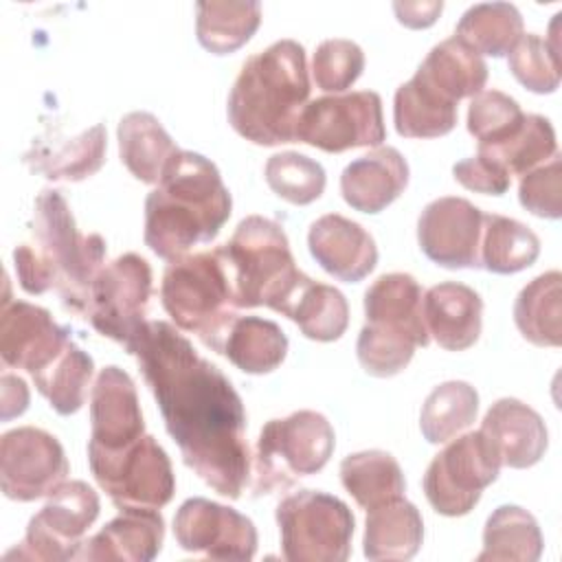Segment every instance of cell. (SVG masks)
<instances>
[{"mask_svg": "<svg viewBox=\"0 0 562 562\" xmlns=\"http://www.w3.org/2000/svg\"><path fill=\"white\" fill-rule=\"evenodd\" d=\"M334 428L316 411H296L283 419H270L257 441L255 494L288 490L301 476L316 474L334 452Z\"/></svg>", "mask_w": 562, "mask_h": 562, "instance_id": "7", "label": "cell"}, {"mask_svg": "<svg viewBox=\"0 0 562 562\" xmlns=\"http://www.w3.org/2000/svg\"><path fill=\"white\" fill-rule=\"evenodd\" d=\"M479 413V393L472 384L450 380L435 386L424 400L419 428L428 443H446L465 430Z\"/></svg>", "mask_w": 562, "mask_h": 562, "instance_id": "38", "label": "cell"}, {"mask_svg": "<svg viewBox=\"0 0 562 562\" xmlns=\"http://www.w3.org/2000/svg\"><path fill=\"white\" fill-rule=\"evenodd\" d=\"M307 97L305 48L294 40H279L244 61L228 94V123L255 145L294 143Z\"/></svg>", "mask_w": 562, "mask_h": 562, "instance_id": "4", "label": "cell"}, {"mask_svg": "<svg viewBox=\"0 0 562 562\" xmlns=\"http://www.w3.org/2000/svg\"><path fill=\"white\" fill-rule=\"evenodd\" d=\"M116 136L121 162L127 171L145 184H158L178 151L162 123L149 112H130L121 119Z\"/></svg>", "mask_w": 562, "mask_h": 562, "instance_id": "27", "label": "cell"}, {"mask_svg": "<svg viewBox=\"0 0 562 562\" xmlns=\"http://www.w3.org/2000/svg\"><path fill=\"white\" fill-rule=\"evenodd\" d=\"M408 184V162L395 147H378L342 169L340 193L360 213H380Z\"/></svg>", "mask_w": 562, "mask_h": 562, "instance_id": "21", "label": "cell"}, {"mask_svg": "<svg viewBox=\"0 0 562 562\" xmlns=\"http://www.w3.org/2000/svg\"><path fill=\"white\" fill-rule=\"evenodd\" d=\"M542 553V533L536 518L518 505L496 507L483 529V551L476 560L536 562Z\"/></svg>", "mask_w": 562, "mask_h": 562, "instance_id": "37", "label": "cell"}, {"mask_svg": "<svg viewBox=\"0 0 562 562\" xmlns=\"http://www.w3.org/2000/svg\"><path fill=\"white\" fill-rule=\"evenodd\" d=\"M452 176L465 189L485 195H503L512 184V176L481 154L459 160L452 167Z\"/></svg>", "mask_w": 562, "mask_h": 562, "instance_id": "47", "label": "cell"}, {"mask_svg": "<svg viewBox=\"0 0 562 562\" xmlns=\"http://www.w3.org/2000/svg\"><path fill=\"white\" fill-rule=\"evenodd\" d=\"M481 432L494 446L501 465L514 470L536 465L549 446L542 417L516 397L496 400L483 417Z\"/></svg>", "mask_w": 562, "mask_h": 562, "instance_id": "20", "label": "cell"}, {"mask_svg": "<svg viewBox=\"0 0 562 562\" xmlns=\"http://www.w3.org/2000/svg\"><path fill=\"white\" fill-rule=\"evenodd\" d=\"M307 246L316 263L345 283L362 281L378 263L373 237L338 213H327L310 226Z\"/></svg>", "mask_w": 562, "mask_h": 562, "instance_id": "19", "label": "cell"}, {"mask_svg": "<svg viewBox=\"0 0 562 562\" xmlns=\"http://www.w3.org/2000/svg\"><path fill=\"white\" fill-rule=\"evenodd\" d=\"M281 553L288 562H345L351 553L353 514L340 498L299 490L277 505Z\"/></svg>", "mask_w": 562, "mask_h": 562, "instance_id": "8", "label": "cell"}, {"mask_svg": "<svg viewBox=\"0 0 562 562\" xmlns=\"http://www.w3.org/2000/svg\"><path fill=\"white\" fill-rule=\"evenodd\" d=\"M540 255L538 235L518 220L483 215L479 259L481 268L494 274H514L529 268Z\"/></svg>", "mask_w": 562, "mask_h": 562, "instance_id": "35", "label": "cell"}, {"mask_svg": "<svg viewBox=\"0 0 562 562\" xmlns=\"http://www.w3.org/2000/svg\"><path fill=\"white\" fill-rule=\"evenodd\" d=\"M422 312L428 334L448 351H463L481 336L483 301L463 283L446 281L432 285L424 294Z\"/></svg>", "mask_w": 562, "mask_h": 562, "instance_id": "23", "label": "cell"}, {"mask_svg": "<svg viewBox=\"0 0 562 562\" xmlns=\"http://www.w3.org/2000/svg\"><path fill=\"white\" fill-rule=\"evenodd\" d=\"M70 342L68 331L53 316L26 301H2L0 318V356L7 367L40 373Z\"/></svg>", "mask_w": 562, "mask_h": 562, "instance_id": "18", "label": "cell"}, {"mask_svg": "<svg viewBox=\"0 0 562 562\" xmlns=\"http://www.w3.org/2000/svg\"><path fill=\"white\" fill-rule=\"evenodd\" d=\"M562 274L549 270L529 281L514 303V323L525 340L536 347L562 342Z\"/></svg>", "mask_w": 562, "mask_h": 562, "instance_id": "32", "label": "cell"}, {"mask_svg": "<svg viewBox=\"0 0 562 562\" xmlns=\"http://www.w3.org/2000/svg\"><path fill=\"white\" fill-rule=\"evenodd\" d=\"M266 182L274 195L290 204H310L325 191V169L299 151H281L266 162Z\"/></svg>", "mask_w": 562, "mask_h": 562, "instance_id": "41", "label": "cell"}, {"mask_svg": "<svg viewBox=\"0 0 562 562\" xmlns=\"http://www.w3.org/2000/svg\"><path fill=\"white\" fill-rule=\"evenodd\" d=\"M0 404H2V413L0 417L4 422L22 415L29 406V389L24 384L22 378L4 373L0 380Z\"/></svg>", "mask_w": 562, "mask_h": 562, "instance_id": "48", "label": "cell"}, {"mask_svg": "<svg viewBox=\"0 0 562 562\" xmlns=\"http://www.w3.org/2000/svg\"><path fill=\"white\" fill-rule=\"evenodd\" d=\"M99 496L83 481L61 483L48 494L46 505L31 518L20 547L7 551V560H75L83 547V533L99 516Z\"/></svg>", "mask_w": 562, "mask_h": 562, "instance_id": "12", "label": "cell"}, {"mask_svg": "<svg viewBox=\"0 0 562 562\" xmlns=\"http://www.w3.org/2000/svg\"><path fill=\"white\" fill-rule=\"evenodd\" d=\"M393 123L400 136L437 138L452 132L457 123V103L448 101L413 75L395 92Z\"/></svg>", "mask_w": 562, "mask_h": 562, "instance_id": "33", "label": "cell"}, {"mask_svg": "<svg viewBox=\"0 0 562 562\" xmlns=\"http://www.w3.org/2000/svg\"><path fill=\"white\" fill-rule=\"evenodd\" d=\"M501 459L481 430L448 443L430 461L424 474V494L441 516H465L474 509L481 492L498 479Z\"/></svg>", "mask_w": 562, "mask_h": 562, "instance_id": "11", "label": "cell"}, {"mask_svg": "<svg viewBox=\"0 0 562 562\" xmlns=\"http://www.w3.org/2000/svg\"><path fill=\"white\" fill-rule=\"evenodd\" d=\"M562 173H560V156H551L538 169L527 171L518 184L520 204L544 220H558L562 215Z\"/></svg>", "mask_w": 562, "mask_h": 562, "instance_id": "46", "label": "cell"}, {"mask_svg": "<svg viewBox=\"0 0 562 562\" xmlns=\"http://www.w3.org/2000/svg\"><path fill=\"white\" fill-rule=\"evenodd\" d=\"M149 296L151 268L140 255L127 252L99 270L81 316L130 353L147 325Z\"/></svg>", "mask_w": 562, "mask_h": 562, "instance_id": "9", "label": "cell"}, {"mask_svg": "<svg viewBox=\"0 0 562 562\" xmlns=\"http://www.w3.org/2000/svg\"><path fill=\"white\" fill-rule=\"evenodd\" d=\"M364 70V53L362 48L342 37L325 40L318 44L312 59V75L321 90L325 92H342L356 83V79Z\"/></svg>", "mask_w": 562, "mask_h": 562, "instance_id": "44", "label": "cell"}, {"mask_svg": "<svg viewBox=\"0 0 562 562\" xmlns=\"http://www.w3.org/2000/svg\"><path fill=\"white\" fill-rule=\"evenodd\" d=\"M558 143L549 119L525 114L518 130L492 147H479V154L496 162L509 176H525L536 165L555 156Z\"/></svg>", "mask_w": 562, "mask_h": 562, "instance_id": "40", "label": "cell"}, {"mask_svg": "<svg viewBox=\"0 0 562 562\" xmlns=\"http://www.w3.org/2000/svg\"><path fill=\"white\" fill-rule=\"evenodd\" d=\"M281 314L299 325L305 338L318 342L338 340L349 323V305L340 290L318 283L307 274L283 303Z\"/></svg>", "mask_w": 562, "mask_h": 562, "instance_id": "30", "label": "cell"}, {"mask_svg": "<svg viewBox=\"0 0 562 562\" xmlns=\"http://www.w3.org/2000/svg\"><path fill=\"white\" fill-rule=\"evenodd\" d=\"M422 301L424 292L415 277L406 272L382 274L364 292V325L404 336L417 347H426L430 334L424 323Z\"/></svg>", "mask_w": 562, "mask_h": 562, "instance_id": "22", "label": "cell"}, {"mask_svg": "<svg viewBox=\"0 0 562 562\" xmlns=\"http://www.w3.org/2000/svg\"><path fill=\"white\" fill-rule=\"evenodd\" d=\"M231 206L217 167L202 154L178 149L145 200V244L160 259L173 261L191 246L213 241Z\"/></svg>", "mask_w": 562, "mask_h": 562, "instance_id": "3", "label": "cell"}, {"mask_svg": "<svg viewBox=\"0 0 562 562\" xmlns=\"http://www.w3.org/2000/svg\"><path fill=\"white\" fill-rule=\"evenodd\" d=\"M483 215L485 213L465 198L446 195L428 202L417 220L422 252L437 266L450 270L481 268Z\"/></svg>", "mask_w": 562, "mask_h": 562, "instance_id": "16", "label": "cell"}, {"mask_svg": "<svg viewBox=\"0 0 562 562\" xmlns=\"http://www.w3.org/2000/svg\"><path fill=\"white\" fill-rule=\"evenodd\" d=\"M415 75L448 101L459 103L483 90L487 64L459 37H448L430 48Z\"/></svg>", "mask_w": 562, "mask_h": 562, "instance_id": "26", "label": "cell"}, {"mask_svg": "<svg viewBox=\"0 0 562 562\" xmlns=\"http://www.w3.org/2000/svg\"><path fill=\"white\" fill-rule=\"evenodd\" d=\"M217 353L228 358L239 371L261 375L274 371L288 353L283 329L259 316H237L226 329Z\"/></svg>", "mask_w": 562, "mask_h": 562, "instance_id": "29", "label": "cell"}, {"mask_svg": "<svg viewBox=\"0 0 562 562\" xmlns=\"http://www.w3.org/2000/svg\"><path fill=\"white\" fill-rule=\"evenodd\" d=\"M454 37L479 55L503 57L522 37V15L509 2H481L461 15Z\"/></svg>", "mask_w": 562, "mask_h": 562, "instance_id": "36", "label": "cell"}, {"mask_svg": "<svg viewBox=\"0 0 562 562\" xmlns=\"http://www.w3.org/2000/svg\"><path fill=\"white\" fill-rule=\"evenodd\" d=\"M108 149L105 127L94 123L77 136H55L40 138L24 154V162L48 180H68L79 182L94 176Z\"/></svg>", "mask_w": 562, "mask_h": 562, "instance_id": "25", "label": "cell"}, {"mask_svg": "<svg viewBox=\"0 0 562 562\" xmlns=\"http://www.w3.org/2000/svg\"><path fill=\"white\" fill-rule=\"evenodd\" d=\"M180 549L211 560H252L257 529L250 518L209 498H189L173 518Z\"/></svg>", "mask_w": 562, "mask_h": 562, "instance_id": "15", "label": "cell"}, {"mask_svg": "<svg viewBox=\"0 0 562 562\" xmlns=\"http://www.w3.org/2000/svg\"><path fill=\"white\" fill-rule=\"evenodd\" d=\"M415 347L417 345L404 336L364 325L356 342V353H358L360 367L369 375L391 378V375H397L402 369H406V364L415 353Z\"/></svg>", "mask_w": 562, "mask_h": 562, "instance_id": "45", "label": "cell"}, {"mask_svg": "<svg viewBox=\"0 0 562 562\" xmlns=\"http://www.w3.org/2000/svg\"><path fill=\"white\" fill-rule=\"evenodd\" d=\"M92 373V358L70 340L46 369L33 375V382L55 413L72 415L86 402Z\"/></svg>", "mask_w": 562, "mask_h": 562, "instance_id": "39", "label": "cell"}, {"mask_svg": "<svg viewBox=\"0 0 562 562\" xmlns=\"http://www.w3.org/2000/svg\"><path fill=\"white\" fill-rule=\"evenodd\" d=\"M130 353L184 465L217 494L239 498L250 476V450L244 402L231 380L162 321H147Z\"/></svg>", "mask_w": 562, "mask_h": 562, "instance_id": "1", "label": "cell"}, {"mask_svg": "<svg viewBox=\"0 0 562 562\" xmlns=\"http://www.w3.org/2000/svg\"><path fill=\"white\" fill-rule=\"evenodd\" d=\"M422 540V514L406 498L369 509L362 540L369 560H411L419 551Z\"/></svg>", "mask_w": 562, "mask_h": 562, "instance_id": "28", "label": "cell"}, {"mask_svg": "<svg viewBox=\"0 0 562 562\" xmlns=\"http://www.w3.org/2000/svg\"><path fill=\"white\" fill-rule=\"evenodd\" d=\"M233 270L237 307L266 305L281 312L294 288L305 277L294 266L283 228L261 215L241 220L224 244Z\"/></svg>", "mask_w": 562, "mask_h": 562, "instance_id": "6", "label": "cell"}, {"mask_svg": "<svg viewBox=\"0 0 562 562\" xmlns=\"http://www.w3.org/2000/svg\"><path fill=\"white\" fill-rule=\"evenodd\" d=\"M259 2L211 0L195 4V35L202 48L213 55H228L241 48L259 29Z\"/></svg>", "mask_w": 562, "mask_h": 562, "instance_id": "34", "label": "cell"}, {"mask_svg": "<svg viewBox=\"0 0 562 562\" xmlns=\"http://www.w3.org/2000/svg\"><path fill=\"white\" fill-rule=\"evenodd\" d=\"M384 138L382 99L373 90L310 101L301 112L296 130V140L329 154L353 147H375Z\"/></svg>", "mask_w": 562, "mask_h": 562, "instance_id": "13", "label": "cell"}, {"mask_svg": "<svg viewBox=\"0 0 562 562\" xmlns=\"http://www.w3.org/2000/svg\"><path fill=\"white\" fill-rule=\"evenodd\" d=\"M520 105L501 90H481L468 108V132L479 140V147H492L512 136L522 123Z\"/></svg>", "mask_w": 562, "mask_h": 562, "instance_id": "43", "label": "cell"}, {"mask_svg": "<svg viewBox=\"0 0 562 562\" xmlns=\"http://www.w3.org/2000/svg\"><path fill=\"white\" fill-rule=\"evenodd\" d=\"M443 9V2H395L393 11L397 15V22L408 29H428L435 24Z\"/></svg>", "mask_w": 562, "mask_h": 562, "instance_id": "49", "label": "cell"}, {"mask_svg": "<svg viewBox=\"0 0 562 562\" xmlns=\"http://www.w3.org/2000/svg\"><path fill=\"white\" fill-rule=\"evenodd\" d=\"M512 75L536 94H551L560 86V55L555 37L549 42L536 33L522 35L509 53Z\"/></svg>", "mask_w": 562, "mask_h": 562, "instance_id": "42", "label": "cell"}, {"mask_svg": "<svg viewBox=\"0 0 562 562\" xmlns=\"http://www.w3.org/2000/svg\"><path fill=\"white\" fill-rule=\"evenodd\" d=\"M103 259V237L97 233L83 235L64 195L55 189H44L35 200L31 239L13 250L22 290L29 294L57 290L64 307L81 316Z\"/></svg>", "mask_w": 562, "mask_h": 562, "instance_id": "2", "label": "cell"}, {"mask_svg": "<svg viewBox=\"0 0 562 562\" xmlns=\"http://www.w3.org/2000/svg\"><path fill=\"white\" fill-rule=\"evenodd\" d=\"M160 299L180 329L195 334L217 351L237 318L235 281L224 246L173 259L162 274Z\"/></svg>", "mask_w": 562, "mask_h": 562, "instance_id": "5", "label": "cell"}, {"mask_svg": "<svg viewBox=\"0 0 562 562\" xmlns=\"http://www.w3.org/2000/svg\"><path fill=\"white\" fill-rule=\"evenodd\" d=\"M165 520L158 509H121L99 533L83 542L81 560L149 562L158 555Z\"/></svg>", "mask_w": 562, "mask_h": 562, "instance_id": "24", "label": "cell"}, {"mask_svg": "<svg viewBox=\"0 0 562 562\" xmlns=\"http://www.w3.org/2000/svg\"><path fill=\"white\" fill-rule=\"evenodd\" d=\"M88 463L119 509H160L176 492L171 461L151 435L119 452H88Z\"/></svg>", "mask_w": 562, "mask_h": 562, "instance_id": "10", "label": "cell"}, {"mask_svg": "<svg viewBox=\"0 0 562 562\" xmlns=\"http://www.w3.org/2000/svg\"><path fill=\"white\" fill-rule=\"evenodd\" d=\"M88 452H119L145 435L134 380L110 364L99 371L90 397Z\"/></svg>", "mask_w": 562, "mask_h": 562, "instance_id": "17", "label": "cell"}, {"mask_svg": "<svg viewBox=\"0 0 562 562\" xmlns=\"http://www.w3.org/2000/svg\"><path fill=\"white\" fill-rule=\"evenodd\" d=\"M340 481L351 498L367 512L404 498L406 481L397 459L384 450L347 454L340 463Z\"/></svg>", "mask_w": 562, "mask_h": 562, "instance_id": "31", "label": "cell"}, {"mask_svg": "<svg viewBox=\"0 0 562 562\" xmlns=\"http://www.w3.org/2000/svg\"><path fill=\"white\" fill-rule=\"evenodd\" d=\"M68 474V461L57 437L22 426L2 435L0 487L7 498L31 503L57 490Z\"/></svg>", "mask_w": 562, "mask_h": 562, "instance_id": "14", "label": "cell"}]
</instances>
